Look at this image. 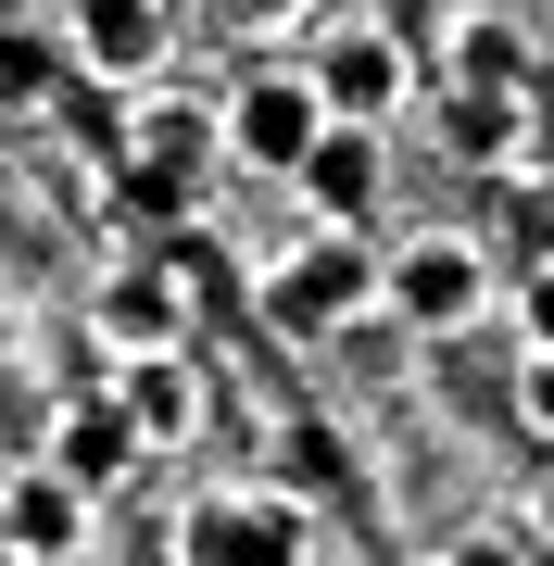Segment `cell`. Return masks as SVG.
I'll return each mask as SVG.
<instances>
[{
    "label": "cell",
    "mask_w": 554,
    "mask_h": 566,
    "mask_svg": "<svg viewBox=\"0 0 554 566\" xmlns=\"http://www.w3.org/2000/svg\"><path fill=\"white\" fill-rule=\"evenodd\" d=\"M328 88H315V76H252L240 88V102H227V151H240V164H265V177H303V151L315 139H328Z\"/></svg>",
    "instance_id": "1"
},
{
    "label": "cell",
    "mask_w": 554,
    "mask_h": 566,
    "mask_svg": "<svg viewBox=\"0 0 554 566\" xmlns=\"http://www.w3.org/2000/svg\"><path fill=\"white\" fill-rule=\"evenodd\" d=\"M378 290H390V315H404V327H479V303H492V264L453 240V227H429V240L390 252Z\"/></svg>",
    "instance_id": "2"
},
{
    "label": "cell",
    "mask_w": 554,
    "mask_h": 566,
    "mask_svg": "<svg viewBox=\"0 0 554 566\" xmlns=\"http://www.w3.org/2000/svg\"><path fill=\"white\" fill-rule=\"evenodd\" d=\"M315 88H328L341 126H390L416 102V51L390 39V25H328V51H315Z\"/></svg>",
    "instance_id": "3"
},
{
    "label": "cell",
    "mask_w": 554,
    "mask_h": 566,
    "mask_svg": "<svg viewBox=\"0 0 554 566\" xmlns=\"http://www.w3.org/2000/svg\"><path fill=\"white\" fill-rule=\"evenodd\" d=\"M366 290H378V264L328 227V240H303V252L265 277V315H278V327H328V315H353V303H366Z\"/></svg>",
    "instance_id": "4"
},
{
    "label": "cell",
    "mask_w": 554,
    "mask_h": 566,
    "mask_svg": "<svg viewBox=\"0 0 554 566\" xmlns=\"http://www.w3.org/2000/svg\"><path fill=\"white\" fill-rule=\"evenodd\" d=\"M189 566H303V516L290 504H202L189 516Z\"/></svg>",
    "instance_id": "5"
},
{
    "label": "cell",
    "mask_w": 554,
    "mask_h": 566,
    "mask_svg": "<svg viewBox=\"0 0 554 566\" xmlns=\"http://www.w3.org/2000/svg\"><path fill=\"white\" fill-rule=\"evenodd\" d=\"M0 542H13L25 566L76 554V542H88V491L63 479V465H39V479H13V491H0Z\"/></svg>",
    "instance_id": "6"
},
{
    "label": "cell",
    "mask_w": 554,
    "mask_h": 566,
    "mask_svg": "<svg viewBox=\"0 0 554 566\" xmlns=\"http://www.w3.org/2000/svg\"><path fill=\"white\" fill-rule=\"evenodd\" d=\"M303 202L328 214V227H353L378 202V126H328V139L303 151Z\"/></svg>",
    "instance_id": "7"
},
{
    "label": "cell",
    "mask_w": 554,
    "mask_h": 566,
    "mask_svg": "<svg viewBox=\"0 0 554 566\" xmlns=\"http://www.w3.org/2000/svg\"><path fill=\"white\" fill-rule=\"evenodd\" d=\"M76 13V51L102 63V76H151V51H165V0H63Z\"/></svg>",
    "instance_id": "8"
},
{
    "label": "cell",
    "mask_w": 554,
    "mask_h": 566,
    "mask_svg": "<svg viewBox=\"0 0 554 566\" xmlns=\"http://www.w3.org/2000/svg\"><path fill=\"white\" fill-rule=\"evenodd\" d=\"M126 453H139V416H126V403H76V416L51 428V465H63L76 491H114Z\"/></svg>",
    "instance_id": "9"
},
{
    "label": "cell",
    "mask_w": 554,
    "mask_h": 566,
    "mask_svg": "<svg viewBox=\"0 0 554 566\" xmlns=\"http://www.w3.org/2000/svg\"><path fill=\"white\" fill-rule=\"evenodd\" d=\"M114 403L139 416V441H189V428H202V378H189L177 353H139V378H126Z\"/></svg>",
    "instance_id": "10"
},
{
    "label": "cell",
    "mask_w": 554,
    "mask_h": 566,
    "mask_svg": "<svg viewBox=\"0 0 554 566\" xmlns=\"http://www.w3.org/2000/svg\"><path fill=\"white\" fill-rule=\"evenodd\" d=\"M453 76H467V102H516V25L467 13L453 25Z\"/></svg>",
    "instance_id": "11"
},
{
    "label": "cell",
    "mask_w": 554,
    "mask_h": 566,
    "mask_svg": "<svg viewBox=\"0 0 554 566\" xmlns=\"http://www.w3.org/2000/svg\"><path fill=\"white\" fill-rule=\"evenodd\" d=\"M202 139H215V114H189V102H139V164H151V177H189V164H202Z\"/></svg>",
    "instance_id": "12"
},
{
    "label": "cell",
    "mask_w": 554,
    "mask_h": 566,
    "mask_svg": "<svg viewBox=\"0 0 554 566\" xmlns=\"http://www.w3.org/2000/svg\"><path fill=\"white\" fill-rule=\"evenodd\" d=\"M102 327L126 353H165V327H177V290H151V277H114L102 290Z\"/></svg>",
    "instance_id": "13"
},
{
    "label": "cell",
    "mask_w": 554,
    "mask_h": 566,
    "mask_svg": "<svg viewBox=\"0 0 554 566\" xmlns=\"http://www.w3.org/2000/svg\"><path fill=\"white\" fill-rule=\"evenodd\" d=\"M39 88H51V51L25 25H0V102H39Z\"/></svg>",
    "instance_id": "14"
},
{
    "label": "cell",
    "mask_w": 554,
    "mask_h": 566,
    "mask_svg": "<svg viewBox=\"0 0 554 566\" xmlns=\"http://www.w3.org/2000/svg\"><path fill=\"white\" fill-rule=\"evenodd\" d=\"M516 403H530V428L554 441V353H530V378H516Z\"/></svg>",
    "instance_id": "15"
},
{
    "label": "cell",
    "mask_w": 554,
    "mask_h": 566,
    "mask_svg": "<svg viewBox=\"0 0 554 566\" xmlns=\"http://www.w3.org/2000/svg\"><path fill=\"white\" fill-rule=\"evenodd\" d=\"M516 315H530V353H554V264H542L530 290H516Z\"/></svg>",
    "instance_id": "16"
},
{
    "label": "cell",
    "mask_w": 554,
    "mask_h": 566,
    "mask_svg": "<svg viewBox=\"0 0 554 566\" xmlns=\"http://www.w3.org/2000/svg\"><path fill=\"white\" fill-rule=\"evenodd\" d=\"M441 566H516V542H492V528H467V542H453Z\"/></svg>",
    "instance_id": "17"
},
{
    "label": "cell",
    "mask_w": 554,
    "mask_h": 566,
    "mask_svg": "<svg viewBox=\"0 0 554 566\" xmlns=\"http://www.w3.org/2000/svg\"><path fill=\"white\" fill-rule=\"evenodd\" d=\"M227 13H240V25H290L303 0H227Z\"/></svg>",
    "instance_id": "18"
},
{
    "label": "cell",
    "mask_w": 554,
    "mask_h": 566,
    "mask_svg": "<svg viewBox=\"0 0 554 566\" xmlns=\"http://www.w3.org/2000/svg\"><path fill=\"white\" fill-rule=\"evenodd\" d=\"M542 542H554V479H542Z\"/></svg>",
    "instance_id": "19"
}]
</instances>
